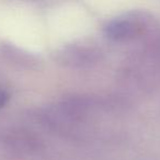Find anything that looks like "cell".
Instances as JSON below:
<instances>
[{"label":"cell","mask_w":160,"mask_h":160,"mask_svg":"<svg viewBox=\"0 0 160 160\" xmlns=\"http://www.w3.org/2000/svg\"><path fill=\"white\" fill-rule=\"evenodd\" d=\"M139 23L132 17H123L111 20L104 25V35L112 41H127L139 32Z\"/></svg>","instance_id":"1"},{"label":"cell","mask_w":160,"mask_h":160,"mask_svg":"<svg viewBox=\"0 0 160 160\" xmlns=\"http://www.w3.org/2000/svg\"><path fill=\"white\" fill-rule=\"evenodd\" d=\"M94 57V52L87 47H70L64 49L62 53V60L65 64L81 65L85 62H90Z\"/></svg>","instance_id":"2"},{"label":"cell","mask_w":160,"mask_h":160,"mask_svg":"<svg viewBox=\"0 0 160 160\" xmlns=\"http://www.w3.org/2000/svg\"><path fill=\"white\" fill-rule=\"evenodd\" d=\"M8 100H9V94L3 90H0V109L7 104Z\"/></svg>","instance_id":"3"}]
</instances>
